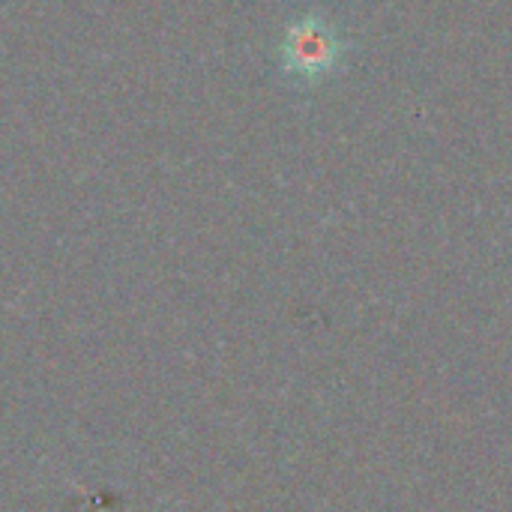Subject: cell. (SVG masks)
<instances>
[{
	"instance_id": "6da1fadb",
	"label": "cell",
	"mask_w": 512,
	"mask_h": 512,
	"mask_svg": "<svg viewBox=\"0 0 512 512\" xmlns=\"http://www.w3.org/2000/svg\"><path fill=\"white\" fill-rule=\"evenodd\" d=\"M282 51H285V69L294 78L318 81L339 66L345 45L324 18H303L288 30Z\"/></svg>"
}]
</instances>
